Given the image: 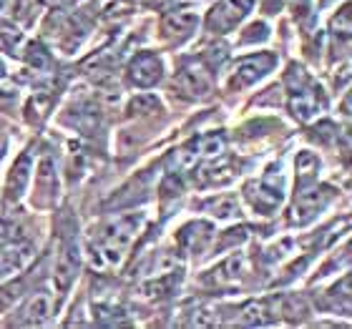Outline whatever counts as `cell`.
<instances>
[{
	"mask_svg": "<svg viewBox=\"0 0 352 329\" xmlns=\"http://www.w3.org/2000/svg\"><path fill=\"white\" fill-rule=\"evenodd\" d=\"M144 224V214H126L118 219H111L96 229L88 239V256L94 266H116L126 256Z\"/></svg>",
	"mask_w": 352,
	"mask_h": 329,
	"instance_id": "1",
	"label": "cell"
},
{
	"mask_svg": "<svg viewBox=\"0 0 352 329\" xmlns=\"http://www.w3.org/2000/svg\"><path fill=\"white\" fill-rule=\"evenodd\" d=\"M254 0H219L217 5L206 13V30L209 33H229L247 18Z\"/></svg>",
	"mask_w": 352,
	"mask_h": 329,
	"instance_id": "2",
	"label": "cell"
},
{
	"mask_svg": "<svg viewBox=\"0 0 352 329\" xmlns=\"http://www.w3.org/2000/svg\"><path fill=\"white\" fill-rule=\"evenodd\" d=\"M164 78V60L151 51L133 56L126 68V81L133 88H154Z\"/></svg>",
	"mask_w": 352,
	"mask_h": 329,
	"instance_id": "3",
	"label": "cell"
},
{
	"mask_svg": "<svg viewBox=\"0 0 352 329\" xmlns=\"http://www.w3.org/2000/svg\"><path fill=\"white\" fill-rule=\"evenodd\" d=\"M274 66H277V56H274V53H259V56L242 58L234 66L229 88H247V86H252V83L262 81Z\"/></svg>",
	"mask_w": 352,
	"mask_h": 329,
	"instance_id": "4",
	"label": "cell"
},
{
	"mask_svg": "<svg viewBox=\"0 0 352 329\" xmlns=\"http://www.w3.org/2000/svg\"><path fill=\"white\" fill-rule=\"evenodd\" d=\"M58 171H56V159L51 154H45L38 163V176H36V191H33V204L38 206H51L56 201V191H58Z\"/></svg>",
	"mask_w": 352,
	"mask_h": 329,
	"instance_id": "5",
	"label": "cell"
},
{
	"mask_svg": "<svg viewBox=\"0 0 352 329\" xmlns=\"http://www.w3.org/2000/svg\"><path fill=\"white\" fill-rule=\"evenodd\" d=\"M199 25V15L194 10H174V13L164 15L162 21V38L166 43H184L186 38H191V33Z\"/></svg>",
	"mask_w": 352,
	"mask_h": 329,
	"instance_id": "6",
	"label": "cell"
},
{
	"mask_svg": "<svg viewBox=\"0 0 352 329\" xmlns=\"http://www.w3.org/2000/svg\"><path fill=\"white\" fill-rule=\"evenodd\" d=\"M30 171H33V154H30V151H23L21 159L13 163L10 174H8L6 204H15V201L25 194V189H28V181H30Z\"/></svg>",
	"mask_w": 352,
	"mask_h": 329,
	"instance_id": "7",
	"label": "cell"
},
{
	"mask_svg": "<svg viewBox=\"0 0 352 329\" xmlns=\"http://www.w3.org/2000/svg\"><path fill=\"white\" fill-rule=\"evenodd\" d=\"M332 191L330 189H320V191H307V194H300L297 204H294V221L297 224H307L309 219H315L317 214L322 212L324 206L330 204Z\"/></svg>",
	"mask_w": 352,
	"mask_h": 329,
	"instance_id": "8",
	"label": "cell"
},
{
	"mask_svg": "<svg viewBox=\"0 0 352 329\" xmlns=\"http://www.w3.org/2000/svg\"><path fill=\"white\" fill-rule=\"evenodd\" d=\"M297 93V91H294ZM324 109V98L320 88H309V91H300V93L292 98V113L302 121L317 116L320 111Z\"/></svg>",
	"mask_w": 352,
	"mask_h": 329,
	"instance_id": "9",
	"label": "cell"
},
{
	"mask_svg": "<svg viewBox=\"0 0 352 329\" xmlns=\"http://www.w3.org/2000/svg\"><path fill=\"white\" fill-rule=\"evenodd\" d=\"M209 239H212V227L204 224V221H191L179 231V242L189 251H201L209 244Z\"/></svg>",
	"mask_w": 352,
	"mask_h": 329,
	"instance_id": "10",
	"label": "cell"
},
{
	"mask_svg": "<svg viewBox=\"0 0 352 329\" xmlns=\"http://www.w3.org/2000/svg\"><path fill=\"white\" fill-rule=\"evenodd\" d=\"M53 312V304H51V297L45 292H38L33 299L23 307V319L21 324H43Z\"/></svg>",
	"mask_w": 352,
	"mask_h": 329,
	"instance_id": "11",
	"label": "cell"
},
{
	"mask_svg": "<svg viewBox=\"0 0 352 329\" xmlns=\"http://www.w3.org/2000/svg\"><path fill=\"white\" fill-rule=\"evenodd\" d=\"M174 86H179V91H184V93H189V95H204L206 91L212 88V83H209L204 71L189 68V71H182V73H179Z\"/></svg>",
	"mask_w": 352,
	"mask_h": 329,
	"instance_id": "12",
	"label": "cell"
},
{
	"mask_svg": "<svg viewBox=\"0 0 352 329\" xmlns=\"http://www.w3.org/2000/svg\"><path fill=\"white\" fill-rule=\"evenodd\" d=\"M206 212L217 216V219H234V216H239V204H236L234 196L221 194V196L206 201Z\"/></svg>",
	"mask_w": 352,
	"mask_h": 329,
	"instance_id": "13",
	"label": "cell"
},
{
	"mask_svg": "<svg viewBox=\"0 0 352 329\" xmlns=\"http://www.w3.org/2000/svg\"><path fill=\"white\" fill-rule=\"evenodd\" d=\"M317 171H320V159H317L312 151H302L300 159H297V179H300L302 186L309 181H315Z\"/></svg>",
	"mask_w": 352,
	"mask_h": 329,
	"instance_id": "14",
	"label": "cell"
},
{
	"mask_svg": "<svg viewBox=\"0 0 352 329\" xmlns=\"http://www.w3.org/2000/svg\"><path fill=\"white\" fill-rule=\"evenodd\" d=\"M13 8V0H0V15H8Z\"/></svg>",
	"mask_w": 352,
	"mask_h": 329,
	"instance_id": "15",
	"label": "cell"
},
{
	"mask_svg": "<svg viewBox=\"0 0 352 329\" xmlns=\"http://www.w3.org/2000/svg\"><path fill=\"white\" fill-rule=\"evenodd\" d=\"M6 151H8V139L0 133V161H3V156H6Z\"/></svg>",
	"mask_w": 352,
	"mask_h": 329,
	"instance_id": "16",
	"label": "cell"
},
{
	"mask_svg": "<svg viewBox=\"0 0 352 329\" xmlns=\"http://www.w3.org/2000/svg\"><path fill=\"white\" fill-rule=\"evenodd\" d=\"M45 3H51V5H66V3H74V0H45Z\"/></svg>",
	"mask_w": 352,
	"mask_h": 329,
	"instance_id": "17",
	"label": "cell"
},
{
	"mask_svg": "<svg viewBox=\"0 0 352 329\" xmlns=\"http://www.w3.org/2000/svg\"><path fill=\"white\" fill-rule=\"evenodd\" d=\"M6 76V66H3V60H0V78Z\"/></svg>",
	"mask_w": 352,
	"mask_h": 329,
	"instance_id": "18",
	"label": "cell"
}]
</instances>
